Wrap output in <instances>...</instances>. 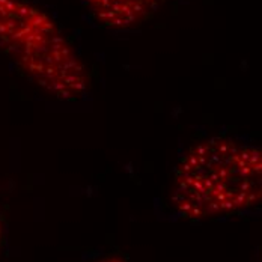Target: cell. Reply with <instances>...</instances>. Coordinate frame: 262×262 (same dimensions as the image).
<instances>
[{
  "mask_svg": "<svg viewBox=\"0 0 262 262\" xmlns=\"http://www.w3.org/2000/svg\"><path fill=\"white\" fill-rule=\"evenodd\" d=\"M262 199V151L231 137H210L180 160L170 201L187 220H208L256 207Z\"/></svg>",
  "mask_w": 262,
  "mask_h": 262,
  "instance_id": "cell-1",
  "label": "cell"
},
{
  "mask_svg": "<svg viewBox=\"0 0 262 262\" xmlns=\"http://www.w3.org/2000/svg\"><path fill=\"white\" fill-rule=\"evenodd\" d=\"M0 47L35 84L63 101L83 97L89 74L52 17L26 0H0Z\"/></svg>",
  "mask_w": 262,
  "mask_h": 262,
  "instance_id": "cell-2",
  "label": "cell"
},
{
  "mask_svg": "<svg viewBox=\"0 0 262 262\" xmlns=\"http://www.w3.org/2000/svg\"><path fill=\"white\" fill-rule=\"evenodd\" d=\"M163 0H91L95 12L116 29H130L143 23Z\"/></svg>",
  "mask_w": 262,
  "mask_h": 262,
  "instance_id": "cell-3",
  "label": "cell"
},
{
  "mask_svg": "<svg viewBox=\"0 0 262 262\" xmlns=\"http://www.w3.org/2000/svg\"><path fill=\"white\" fill-rule=\"evenodd\" d=\"M100 262H124V261H121V259H104V261H100Z\"/></svg>",
  "mask_w": 262,
  "mask_h": 262,
  "instance_id": "cell-4",
  "label": "cell"
},
{
  "mask_svg": "<svg viewBox=\"0 0 262 262\" xmlns=\"http://www.w3.org/2000/svg\"><path fill=\"white\" fill-rule=\"evenodd\" d=\"M2 238H3V229H2V223H0V246H2Z\"/></svg>",
  "mask_w": 262,
  "mask_h": 262,
  "instance_id": "cell-5",
  "label": "cell"
}]
</instances>
